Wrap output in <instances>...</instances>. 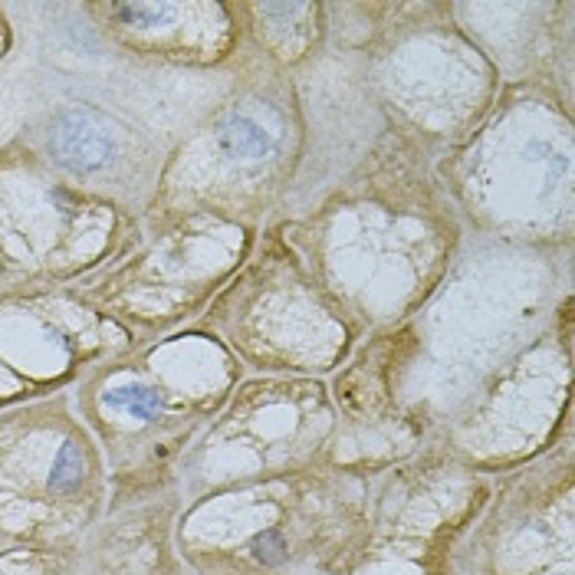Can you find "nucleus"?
Segmentation results:
<instances>
[{
	"instance_id": "obj_1",
	"label": "nucleus",
	"mask_w": 575,
	"mask_h": 575,
	"mask_svg": "<svg viewBox=\"0 0 575 575\" xmlns=\"http://www.w3.org/2000/svg\"><path fill=\"white\" fill-rule=\"evenodd\" d=\"M53 155L73 171H96L112 155V132L89 109L63 112L50 132Z\"/></svg>"
},
{
	"instance_id": "obj_2",
	"label": "nucleus",
	"mask_w": 575,
	"mask_h": 575,
	"mask_svg": "<svg viewBox=\"0 0 575 575\" xmlns=\"http://www.w3.org/2000/svg\"><path fill=\"white\" fill-rule=\"evenodd\" d=\"M106 405L129 414V418L138 421H152L155 414L161 411V395L155 388L148 385H138V382H125V385H115L106 391Z\"/></svg>"
},
{
	"instance_id": "obj_3",
	"label": "nucleus",
	"mask_w": 575,
	"mask_h": 575,
	"mask_svg": "<svg viewBox=\"0 0 575 575\" xmlns=\"http://www.w3.org/2000/svg\"><path fill=\"white\" fill-rule=\"evenodd\" d=\"M230 145H234V152H240V155L257 158L270 148V129L257 119V115L237 112L234 122H230Z\"/></svg>"
},
{
	"instance_id": "obj_4",
	"label": "nucleus",
	"mask_w": 575,
	"mask_h": 575,
	"mask_svg": "<svg viewBox=\"0 0 575 575\" xmlns=\"http://www.w3.org/2000/svg\"><path fill=\"white\" fill-rule=\"evenodd\" d=\"M79 474H83V460H79V451L73 444H66L60 454L53 460V470H50V490L56 493H69L76 490Z\"/></svg>"
}]
</instances>
